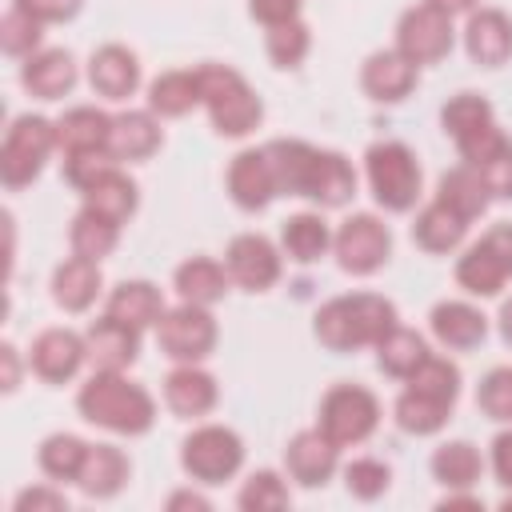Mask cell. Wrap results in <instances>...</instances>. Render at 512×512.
I'll use <instances>...</instances> for the list:
<instances>
[{"mask_svg": "<svg viewBox=\"0 0 512 512\" xmlns=\"http://www.w3.org/2000/svg\"><path fill=\"white\" fill-rule=\"evenodd\" d=\"M104 312L116 316V320H124V324H132V328H140V332H148V328L160 324V316L168 308H164V296H160V288L152 280H120L108 292Z\"/></svg>", "mask_w": 512, "mask_h": 512, "instance_id": "4dcf8cb0", "label": "cell"}, {"mask_svg": "<svg viewBox=\"0 0 512 512\" xmlns=\"http://www.w3.org/2000/svg\"><path fill=\"white\" fill-rule=\"evenodd\" d=\"M24 368H28V356H20V348L12 340H4L0 344V388H4V396H12L20 388Z\"/></svg>", "mask_w": 512, "mask_h": 512, "instance_id": "11a10c76", "label": "cell"}, {"mask_svg": "<svg viewBox=\"0 0 512 512\" xmlns=\"http://www.w3.org/2000/svg\"><path fill=\"white\" fill-rule=\"evenodd\" d=\"M496 332H500V340H504V348H512V296L500 304V312H496Z\"/></svg>", "mask_w": 512, "mask_h": 512, "instance_id": "91938a15", "label": "cell"}, {"mask_svg": "<svg viewBox=\"0 0 512 512\" xmlns=\"http://www.w3.org/2000/svg\"><path fill=\"white\" fill-rule=\"evenodd\" d=\"M128 480H132V460H128V452L116 448V444H92V448H88V460H84V468H80L76 488H80L88 500H112V496H120V492L128 488Z\"/></svg>", "mask_w": 512, "mask_h": 512, "instance_id": "83f0119b", "label": "cell"}, {"mask_svg": "<svg viewBox=\"0 0 512 512\" xmlns=\"http://www.w3.org/2000/svg\"><path fill=\"white\" fill-rule=\"evenodd\" d=\"M224 188H228V200L240 212H264L280 196L276 176H272V164H268V152L264 148H240L232 156V164H228Z\"/></svg>", "mask_w": 512, "mask_h": 512, "instance_id": "2e32d148", "label": "cell"}, {"mask_svg": "<svg viewBox=\"0 0 512 512\" xmlns=\"http://www.w3.org/2000/svg\"><path fill=\"white\" fill-rule=\"evenodd\" d=\"M48 292H52V304L68 316H80L96 304V296L104 292V276H100V264L96 260H84V256H64L56 268H52V280H48Z\"/></svg>", "mask_w": 512, "mask_h": 512, "instance_id": "cb8c5ba5", "label": "cell"}, {"mask_svg": "<svg viewBox=\"0 0 512 512\" xmlns=\"http://www.w3.org/2000/svg\"><path fill=\"white\" fill-rule=\"evenodd\" d=\"M332 256L348 276H376L392 260V228L376 212H352L332 232Z\"/></svg>", "mask_w": 512, "mask_h": 512, "instance_id": "30bf717a", "label": "cell"}, {"mask_svg": "<svg viewBox=\"0 0 512 512\" xmlns=\"http://www.w3.org/2000/svg\"><path fill=\"white\" fill-rule=\"evenodd\" d=\"M352 196H356V168H352V160L344 152H336V148H316L304 200H312L316 208H344Z\"/></svg>", "mask_w": 512, "mask_h": 512, "instance_id": "484cf974", "label": "cell"}, {"mask_svg": "<svg viewBox=\"0 0 512 512\" xmlns=\"http://www.w3.org/2000/svg\"><path fill=\"white\" fill-rule=\"evenodd\" d=\"M12 508L16 512H68V496H64V484L44 480V484L20 488L16 500H12Z\"/></svg>", "mask_w": 512, "mask_h": 512, "instance_id": "681fc988", "label": "cell"}, {"mask_svg": "<svg viewBox=\"0 0 512 512\" xmlns=\"http://www.w3.org/2000/svg\"><path fill=\"white\" fill-rule=\"evenodd\" d=\"M200 104V76L196 68H172L160 72L148 84V112H156L160 120H180Z\"/></svg>", "mask_w": 512, "mask_h": 512, "instance_id": "836d02e7", "label": "cell"}, {"mask_svg": "<svg viewBox=\"0 0 512 512\" xmlns=\"http://www.w3.org/2000/svg\"><path fill=\"white\" fill-rule=\"evenodd\" d=\"M432 340L444 352H476L488 340V316L468 300H440L428 312Z\"/></svg>", "mask_w": 512, "mask_h": 512, "instance_id": "d6986e66", "label": "cell"}, {"mask_svg": "<svg viewBox=\"0 0 512 512\" xmlns=\"http://www.w3.org/2000/svg\"><path fill=\"white\" fill-rule=\"evenodd\" d=\"M440 512H452V508H468V512H484V504H480V496L472 492V488H464V492H448V496H440V504H436Z\"/></svg>", "mask_w": 512, "mask_h": 512, "instance_id": "6f0895ef", "label": "cell"}, {"mask_svg": "<svg viewBox=\"0 0 512 512\" xmlns=\"http://www.w3.org/2000/svg\"><path fill=\"white\" fill-rule=\"evenodd\" d=\"M220 404V384L200 364H176L164 376V408L176 420H204Z\"/></svg>", "mask_w": 512, "mask_h": 512, "instance_id": "ac0fdd59", "label": "cell"}, {"mask_svg": "<svg viewBox=\"0 0 512 512\" xmlns=\"http://www.w3.org/2000/svg\"><path fill=\"white\" fill-rule=\"evenodd\" d=\"M164 144V128L160 116L148 108H128L120 116H112V136H108V152L120 164H144L160 152Z\"/></svg>", "mask_w": 512, "mask_h": 512, "instance_id": "d4e9b609", "label": "cell"}, {"mask_svg": "<svg viewBox=\"0 0 512 512\" xmlns=\"http://www.w3.org/2000/svg\"><path fill=\"white\" fill-rule=\"evenodd\" d=\"M60 168H64V180H68L76 192H84V188H92L104 172L120 168V160H116L108 148H96V152H64Z\"/></svg>", "mask_w": 512, "mask_h": 512, "instance_id": "c3c4849f", "label": "cell"}, {"mask_svg": "<svg viewBox=\"0 0 512 512\" xmlns=\"http://www.w3.org/2000/svg\"><path fill=\"white\" fill-rule=\"evenodd\" d=\"M340 476H344L348 496L360 500V504H376V500L392 488V468H388L384 460H376V456H356V460H348V464L340 468Z\"/></svg>", "mask_w": 512, "mask_h": 512, "instance_id": "f6af8a7d", "label": "cell"}, {"mask_svg": "<svg viewBox=\"0 0 512 512\" xmlns=\"http://www.w3.org/2000/svg\"><path fill=\"white\" fill-rule=\"evenodd\" d=\"M428 468H432V480H436L440 488L464 492V488H476V480H480V472H484V456H480V448H476L472 440H444V444L432 452Z\"/></svg>", "mask_w": 512, "mask_h": 512, "instance_id": "d6a6232c", "label": "cell"}, {"mask_svg": "<svg viewBox=\"0 0 512 512\" xmlns=\"http://www.w3.org/2000/svg\"><path fill=\"white\" fill-rule=\"evenodd\" d=\"M88 84L100 100H128L136 96L140 88V56L124 44H100L92 56H88Z\"/></svg>", "mask_w": 512, "mask_h": 512, "instance_id": "7402d4cb", "label": "cell"}, {"mask_svg": "<svg viewBox=\"0 0 512 512\" xmlns=\"http://www.w3.org/2000/svg\"><path fill=\"white\" fill-rule=\"evenodd\" d=\"M416 80H420V68L404 52H396V48H380V52L364 56V64H360V88H364V96L372 104H400V100H408Z\"/></svg>", "mask_w": 512, "mask_h": 512, "instance_id": "e0dca14e", "label": "cell"}, {"mask_svg": "<svg viewBox=\"0 0 512 512\" xmlns=\"http://www.w3.org/2000/svg\"><path fill=\"white\" fill-rule=\"evenodd\" d=\"M424 4H432V8H440L448 16H468V12H476L480 0H424Z\"/></svg>", "mask_w": 512, "mask_h": 512, "instance_id": "680465c9", "label": "cell"}, {"mask_svg": "<svg viewBox=\"0 0 512 512\" xmlns=\"http://www.w3.org/2000/svg\"><path fill=\"white\" fill-rule=\"evenodd\" d=\"M76 412L112 436H148L156 424V400L124 372H92L76 392Z\"/></svg>", "mask_w": 512, "mask_h": 512, "instance_id": "7a4b0ae2", "label": "cell"}, {"mask_svg": "<svg viewBox=\"0 0 512 512\" xmlns=\"http://www.w3.org/2000/svg\"><path fill=\"white\" fill-rule=\"evenodd\" d=\"M380 400L372 388L364 384H332L324 396H320V408H316V428L336 444V448H356L364 444L376 428H380Z\"/></svg>", "mask_w": 512, "mask_h": 512, "instance_id": "52a82bcc", "label": "cell"}, {"mask_svg": "<svg viewBox=\"0 0 512 512\" xmlns=\"http://www.w3.org/2000/svg\"><path fill=\"white\" fill-rule=\"evenodd\" d=\"M456 44V28H452V16L432 8V4H412L400 12L396 20V52H404L416 68L424 64H440Z\"/></svg>", "mask_w": 512, "mask_h": 512, "instance_id": "7c38bea8", "label": "cell"}, {"mask_svg": "<svg viewBox=\"0 0 512 512\" xmlns=\"http://www.w3.org/2000/svg\"><path fill=\"white\" fill-rule=\"evenodd\" d=\"M80 200H84V208H92V212H100V216H108V220H116L124 228L140 208V188L124 168H112L92 188H84Z\"/></svg>", "mask_w": 512, "mask_h": 512, "instance_id": "1f68e13d", "label": "cell"}, {"mask_svg": "<svg viewBox=\"0 0 512 512\" xmlns=\"http://www.w3.org/2000/svg\"><path fill=\"white\" fill-rule=\"evenodd\" d=\"M424 360H428V340L420 332L404 328V324L384 332V340L376 344V368L392 380H408Z\"/></svg>", "mask_w": 512, "mask_h": 512, "instance_id": "60d3db41", "label": "cell"}, {"mask_svg": "<svg viewBox=\"0 0 512 512\" xmlns=\"http://www.w3.org/2000/svg\"><path fill=\"white\" fill-rule=\"evenodd\" d=\"M264 152H268V164H272V176H276L280 196H304L308 176H312L316 148L304 144V140H288V136H280V140H268Z\"/></svg>", "mask_w": 512, "mask_h": 512, "instance_id": "8d00e7d4", "label": "cell"}, {"mask_svg": "<svg viewBox=\"0 0 512 512\" xmlns=\"http://www.w3.org/2000/svg\"><path fill=\"white\" fill-rule=\"evenodd\" d=\"M216 340H220V328H216V316L200 304H176L160 316L156 324V344L160 352L172 360V364H200L216 352Z\"/></svg>", "mask_w": 512, "mask_h": 512, "instance_id": "8fae6325", "label": "cell"}, {"mask_svg": "<svg viewBox=\"0 0 512 512\" xmlns=\"http://www.w3.org/2000/svg\"><path fill=\"white\" fill-rule=\"evenodd\" d=\"M88 440L72 436V432H52L40 440L36 448V468L52 480V484H76L80 480V468L88 460Z\"/></svg>", "mask_w": 512, "mask_h": 512, "instance_id": "f35d334b", "label": "cell"}, {"mask_svg": "<svg viewBox=\"0 0 512 512\" xmlns=\"http://www.w3.org/2000/svg\"><path fill=\"white\" fill-rule=\"evenodd\" d=\"M164 508H168V512H208L212 500H208L204 492H196V488H176V492L164 500Z\"/></svg>", "mask_w": 512, "mask_h": 512, "instance_id": "9f6ffc18", "label": "cell"}, {"mask_svg": "<svg viewBox=\"0 0 512 512\" xmlns=\"http://www.w3.org/2000/svg\"><path fill=\"white\" fill-rule=\"evenodd\" d=\"M476 172L484 176V184H488L492 200H512V140H508L492 160L476 164Z\"/></svg>", "mask_w": 512, "mask_h": 512, "instance_id": "f907efd6", "label": "cell"}, {"mask_svg": "<svg viewBox=\"0 0 512 512\" xmlns=\"http://www.w3.org/2000/svg\"><path fill=\"white\" fill-rule=\"evenodd\" d=\"M228 268L224 260H212V256H188L184 264H176L172 272V288L184 304H200V308H212L228 296Z\"/></svg>", "mask_w": 512, "mask_h": 512, "instance_id": "f1b7e54d", "label": "cell"}, {"mask_svg": "<svg viewBox=\"0 0 512 512\" xmlns=\"http://www.w3.org/2000/svg\"><path fill=\"white\" fill-rule=\"evenodd\" d=\"M488 464H492V476L504 492H512V428L496 432L492 436V452H488Z\"/></svg>", "mask_w": 512, "mask_h": 512, "instance_id": "db71d44e", "label": "cell"}, {"mask_svg": "<svg viewBox=\"0 0 512 512\" xmlns=\"http://www.w3.org/2000/svg\"><path fill=\"white\" fill-rule=\"evenodd\" d=\"M224 268H228L236 288L268 292V288H276V280L284 272V252L260 232H240L224 248Z\"/></svg>", "mask_w": 512, "mask_h": 512, "instance_id": "5bb4252c", "label": "cell"}, {"mask_svg": "<svg viewBox=\"0 0 512 512\" xmlns=\"http://www.w3.org/2000/svg\"><path fill=\"white\" fill-rule=\"evenodd\" d=\"M404 388H416V392H424V396H432V400L456 404V400H460V368H456V360L428 352V360L404 380Z\"/></svg>", "mask_w": 512, "mask_h": 512, "instance_id": "ee69618b", "label": "cell"}, {"mask_svg": "<svg viewBox=\"0 0 512 512\" xmlns=\"http://www.w3.org/2000/svg\"><path fill=\"white\" fill-rule=\"evenodd\" d=\"M264 52H268L272 68L292 72V68H300V64L308 60V52H312V28H308L304 20L276 24V28H268V36H264Z\"/></svg>", "mask_w": 512, "mask_h": 512, "instance_id": "b9f144b4", "label": "cell"}, {"mask_svg": "<svg viewBox=\"0 0 512 512\" xmlns=\"http://www.w3.org/2000/svg\"><path fill=\"white\" fill-rule=\"evenodd\" d=\"M116 244H120V224L80 204V212H76L72 224H68V248H72L76 256L100 264V260H108V256L116 252Z\"/></svg>", "mask_w": 512, "mask_h": 512, "instance_id": "ab89813d", "label": "cell"}, {"mask_svg": "<svg viewBox=\"0 0 512 512\" xmlns=\"http://www.w3.org/2000/svg\"><path fill=\"white\" fill-rule=\"evenodd\" d=\"M76 56L68 48H40L36 56L20 60V88L32 100H64L76 88Z\"/></svg>", "mask_w": 512, "mask_h": 512, "instance_id": "603a6c76", "label": "cell"}, {"mask_svg": "<svg viewBox=\"0 0 512 512\" xmlns=\"http://www.w3.org/2000/svg\"><path fill=\"white\" fill-rule=\"evenodd\" d=\"M280 252L292 264H316V260H324L332 252V228L320 216V208L280 220Z\"/></svg>", "mask_w": 512, "mask_h": 512, "instance_id": "f546056e", "label": "cell"}, {"mask_svg": "<svg viewBox=\"0 0 512 512\" xmlns=\"http://www.w3.org/2000/svg\"><path fill=\"white\" fill-rule=\"evenodd\" d=\"M464 240H468V220L460 212H452L448 204H440L436 196L412 220V244L428 256H452Z\"/></svg>", "mask_w": 512, "mask_h": 512, "instance_id": "4316f807", "label": "cell"}, {"mask_svg": "<svg viewBox=\"0 0 512 512\" xmlns=\"http://www.w3.org/2000/svg\"><path fill=\"white\" fill-rule=\"evenodd\" d=\"M84 340H88V360L96 372H128L140 356V328H132L108 312L84 328Z\"/></svg>", "mask_w": 512, "mask_h": 512, "instance_id": "44dd1931", "label": "cell"}, {"mask_svg": "<svg viewBox=\"0 0 512 512\" xmlns=\"http://www.w3.org/2000/svg\"><path fill=\"white\" fill-rule=\"evenodd\" d=\"M440 128L456 144L460 160L472 164V168L484 164V160H492L508 144V136L496 124L492 104L480 92H456V96H448L444 108H440Z\"/></svg>", "mask_w": 512, "mask_h": 512, "instance_id": "8992f818", "label": "cell"}, {"mask_svg": "<svg viewBox=\"0 0 512 512\" xmlns=\"http://www.w3.org/2000/svg\"><path fill=\"white\" fill-rule=\"evenodd\" d=\"M196 76H200V104H204L216 136L244 140V136H252L260 128L264 100L252 92V84L232 64L208 60V64L196 68Z\"/></svg>", "mask_w": 512, "mask_h": 512, "instance_id": "3957f363", "label": "cell"}, {"mask_svg": "<svg viewBox=\"0 0 512 512\" xmlns=\"http://www.w3.org/2000/svg\"><path fill=\"white\" fill-rule=\"evenodd\" d=\"M288 504H292L288 480H284L280 472H272V468L252 472V476L240 484V492H236V508H240V512H280V508H288Z\"/></svg>", "mask_w": 512, "mask_h": 512, "instance_id": "7bdbcfd3", "label": "cell"}, {"mask_svg": "<svg viewBox=\"0 0 512 512\" xmlns=\"http://www.w3.org/2000/svg\"><path fill=\"white\" fill-rule=\"evenodd\" d=\"M56 148H60L56 120H48L40 112L12 116V124L4 128V144H0V180H4V188L24 192L28 184H36Z\"/></svg>", "mask_w": 512, "mask_h": 512, "instance_id": "5b68a950", "label": "cell"}, {"mask_svg": "<svg viewBox=\"0 0 512 512\" xmlns=\"http://www.w3.org/2000/svg\"><path fill=\"white\" fill-rule=\"evenodd\" d=\"M364 180H368L372 200L384 212H392V216L412 212L420 204V192H424L420 160L400 140H376V144H368V152H364Z\"/></svg>", "mask_w": 512, "mask_h": 512, "instance_id": "277c9868", "label": "cell"}, {"mask_svg": "<svg viewBox=\"0 0 512 512\" xmlns=\"http://www.w3.org/2000/svg\"><path fill=\"white\" fill-rule=\"evenodd\" d=\"M12 8L28 12V16L40 20V24H68V20L80 16L84 0H12Z\"/></svg>", "mask_w": 512, "mask_h": 512, "instance_id": "816d5d0a", "label": "cell"}, {"mask_svg": "<svg viewBox=\"0 0 512 512\" xmlns=\"http://www.w3.org/2000/svg\"><path fill=\"white\" fill-rule=\"evenodd\" d=\"M40 40H44V24L40 20H32L20 8H8L4 12V20H0V48H4V56L28 60V56L40 52Z\"/></svg>", "mask_w": 512, "mask_h": 512, "instance_id": "bcb514c9", "label": "cell"}, {"mask_svg": "<svg viewBox=\"0 0 512 512\" xmlns=\"http://www.w3.org/2000/svg\"><path fill=\"white\" fill-rule=\"evenodd\" d=\"M396 304L380 292H344L332 296L316 308L312 316V336L320 340V348L344 356V352H360V348H376L384 340V332L396 328Z\"/></svg>", "mask_w": 512, "mask_h": 512, "instance_id": "6da1fadb", "label": "cell"}, {"mask_svg": "<svg viewBox=\"0 0 512 512\" xmlns=\"http://www.w3.org/2000/svg\"><path fill=\"white\" fill-rule=\"evenodd\" d=\"M180 468L192 484L216 488L244 468V440L228 424H200L180 440Z\"/></svg>", "mask_w": 512, "mask_h": 512, "instance_id": "ba28073f", "label": "cell"}, {"mask_svg": "<svg viewBox=\"0 0 512 512\" xmlns=\"http://www.w3.org/2000/svg\"><path fill=\"white\" fill-rule=\"evenodd\" d=\"M452 408H456V404H444V400H432V396H424V392H416V388H404V392L396 396V404H392V420H396V428L408 432V436H436V432L448 428Z\"/></svg>", "mask_w": 512, "mask_h": 512, "instance_id": "74e56055", "label": "cell"}, {"mask_svg": "<svg viewBox=\"0 0 512 512\" xmlns=\"http://www.w3.org/2000/svg\"><path fill=\"white\" fill-rule=\"evenodd\" d=\"M28 372L52 388L72 384L80 376V368L88 364V340L76 328H44L36 332V340L28 344Z\"/></svg>", "mask_w": 512, "mask_h": 512, "instance_id": "4fadbf2b", "label": "cell"}, {"mask_svg": "<svg viewBox=\"0 0 512 512\" xmlns=\"http://www.w3.org/2000/svg\"><path fill=\"white\" fill-rule=\"evenodd\" d=\"M512 280V224L496 220L480 240H472L456 260V284L468 296H500Z\"/></svg>", "mask_w": 512, "mask_h": 512, "instance_id": "9c48e42d", "label": "cell"}, {"mask_svg": "<svg viewBox=\"0 0 512 512\" xmlns=\"http://www.w3.org/2000/svg\"><path fill=\"white\" fill-rule=\"evenodd\" d=\"M436 200H440V204H448L452 212H460V216L472 224L476 216H484V212H488L492 192H488L484 176H480L472 164H456V168H448V172L436 180Z\"/></svg>", "mask_w": 512, "mask_h": 512, "instance_id": "d590c367", "label": "cell"}, {"mask_svg": "<svg viewBox=\"0 0 512 512\" xmlns=\"http://www.w3.org/2000/svg\"><path fill=\"white\" fill-rule=\"evenodd\" d=\"M56 136H60V152H96L108 148L112 136V116L96 104H76L56 120Z\"/></svg>", "mask_w": 512, "mask_h": 512, "instance_id": "e575fe53", "label": "cell"}, {"mask_svg": "<svg viewBox=\"0 0 512 512\" xmlns=\"http://www.w3.org/2000/svg\"><path fill=\"white\" fill-rule=\"evenodd\" d=\"M476 408H480V416H488L496 424H512V368L508 364L484 372V380L476 388Z\"/></svg>", "mask_w": 512, "mask_h": 512, "instance_id": "7dc6e473", "label": "cell"}, {"mask_svg": "<svg viewBox=\"0 0 512 512\" xmlns=\"http://www.w3.org/2000/svg\"><path fill=\"white\" fill-rule=\"evenodd\" d=\"M300 12H304V0H248V16L264 28L300 20Z\"/></svg>", "mask_w": 512, "mask_h": 512, "instance_id": "f5cc1de1", "label": "cell"}, {"mask_svg": "<svg viewBox=\"0 0 512 512\" xmlns=\"http://www.w3.org/2000/svg\"><path fill=\"white\" fill-rule=\"evenodd\" d=\"M340 472V448L320 432L304 428L284 444V476L300 488H324Z\"/></svg>", "mask_w": 512, "mask_h": 512, "instance_id": "9a60e30c", "label": "cell"}, {"mask_svg": "<svg viewBox=\"0 0 512 512\" xmlns=\"http://www.w3.org/2000/svg\"><path fill=\"white\" fill-rule=\"evenodd\" d=\"M464 52L476 68H504L512 60V16L500 8H476L464 20Z\"/></svg>", "mask_w": 512, "mask_h": 512, "instance_id": "ffe728a7", "label": "cell"}]
</instances>
